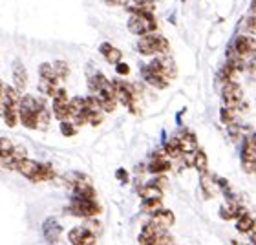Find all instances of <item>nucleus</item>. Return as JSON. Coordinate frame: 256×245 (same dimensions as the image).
Masks as SVG:
<instances>
[{"instance_id":"nucleus-1","label":"nucleus","mask_w":256,"mask_h":245,"mask_svg":"<svg viewBox=\"0 0 256 245\" xmlns=\"http://www.w3.org/2000/svg\"><path fill=\"white\" fill-rule=\"evenodd\" d=\"M46 108L44 99H38L35 96H24L20 97V104H18V121L26 128L37 130V114Z\"/></svg>"},{"instance_id":"nucleus-2","label":"nucleus","mask_w":256,"mask_h":245,"mask_svg":"<svg viewBox=\"0 0 256 245\" xmlns=\"http://www.w3.org/2000/svg\"><path fill=\"white\" fill-rule=\"evenodd\" d=\"M138 50L141 55H166L170 50V44L165 37H161L158 33H150L139 38Z\"/></svg>"},{"instance_id":"nucleus-3","label":"nucleus","mask_w":256,"mask_h":245,"mask_svg":"<svg viewBox=\"0 0 256 245\" xmlns=\"http://www.w3.org/2000/svg\"><path fill=\"white\" fill-rule=\"evenodd\" d=\"M128 30L138 37H144V35L156 33L158 22H156L154 15H132L128 20Z\"/></svg>"},{"instance_id":"nucleus-4","label":"nucleus","mask_w":256,"mask_h":245,"mask_svg":"<svg viewBox=\"0 0 256 245\" xmlns=\"http://www.w3.org/2000/svg\"><path fill=\"white\" fill-rule=\"evenodd\" d=\"M70 212L79 218H94L101 212V207L96 200H80V198H74L70 203Z\"/></svg>"},{"instance_id":"nucleus-5","label":"nucleus","mask_w":256,"mask_h":245,"mask_svg":"<svg viewBox=\"0 0 256 245\" xmlns=\"http://www.w3.org/2000/svg\"><path fill=\"white\" fill-rule=\"evenodd\" d=\"M112 84H114V92H116V99L121 104L134 110V106H136V96H138L134 84H128L124 80H114Z\"/></svg>"},{"instance_id":"nucleus-6","label":"nucleus","mask_w":256,"mask_h":245,"mask_svg":"<svg viewBox=\"0 0 256 245\" xmlns=\"http://www.w3.org/2000/svg\"><path fill=\"white\" fill-rule=\"evenodd\" d=\"M222 97H224L225 108L229 110H236L238 106H242V99H244V92H242V86L238 82H227L224 84V90H222Z\"/></svg>"},{"instance_id":"nucleus-7","label":"nucleus","mask_w":256,"mask_h":245,"mask_svg":"<svg viewBox=\"0 0 256 245\" xmlns=\"http://www.w3.org/2000/svg\"><path fill=\"white\" fill-rule=\"evenodd\" d=\"M146 68L156 72V74L163 75L168 80L176 77V64H174V60L170 57H166V55H161V57H156L154 60H150L146 64Z\"/></svg>"},{"instance_id":"nucleus-8","label":"nucleus","mask_w":256,"mask_h":245,"mask_svg":"<svg viewBox=\"0 0 256 245\" xmlns=\"http://www.w3.org/2000/svg\"><path fill=\"white\" fill-rule=\"evenodd\" d=\"M54 116L62 121H70V99L68 92L64 88H57V92L54 94Z\"/></svg>"},{"instance_id":"nucleus-9","label":"nucleus","mask_w":256,"mask_h":245,"mask_svg":"<svg viewBox=\"0 0 256 245\" xmlns=\"http://www.w3.org/2000/svg\"><path fill=\"white\" fill-rule=\"evenodd\" d=\"M232 50L236 52V55L240 59H247V57H254L256 55V38L251 35H238L234 38V44H232Z\"/></svg>"},{"instance_id":"nucleus-10","label":"nucleus","mask_w":256,"mask_h":245,"mask_svg":"<svg viewBox=\"0 0 256 245\" xmlns=\"http://www.w3.org/2000/svg\"><path fill=\"white\" fill-rule=\"evenodd\" d=\"M170 166H172L170 160L166 158L165 148H160L154 154L152 161L148 163V172L150 174H154V176H161V174H165L166 170H170Z\"/></svg>"},{"instance_id":"nucleus-11","label":"nucleus","mask_w":256,"mask_h":245,"mask_svg":"<svg viewBox=\"0 0 256 245\" xmlns=\"http://www.w3.org/2000/svg\"><path fill=\"white\" fill-rule=\"evenodd\" d=\"M24 160H26V148L24 146H15L6 158L0 160V165L4 166L6 170H16L18 165H20V161Z\"/></svg>"},{"instance_id":"nucleus-12","label":"nucleus","mask_w":256,"mask_h":245,"mask_svg":"<svg viewBox=\"0 0 256 245\" xmlns=\"http://www.w3.org/2000/svg\"><path fill=\"white\" fill-rule=\"evenodd\" d=\"M68 238L72 245H96V234L82 227H75L70 230Z\"/></svg>"},{"instance_id":"nucleus-13","label":"nucleus","mask_w":256,"mask_h":245,"mask_svg":"<svg viewBox=\"0 0 256 245\" xmlns=\"http://www.w3.org/2000/svg\"><path fill=\"white\" fill-rule=\"evenodd\" d=\"M13 84H15V90L18 92V94H22V92L26 90L28 72L20 60H15V62H13Z\"/></svg>"},{"instance_id":"nucleus-14","label":"nucleus","mask_w":256,"mask_h":245,"mask_svg":"<svg viewBox=\"0 0 256 245\" xmlns=\"http://www.w3.org/2000/svg\"><path fill=\"white\" fill-rule=\"evenodd\" d=\"M163 232H166V230L161 229V227H158V225H154L152 222H148V224L143 227L141 234H139V244H141V245H150L152 242L156 240V238H160Z\"/></svg>"},{"instance_id":"nucleus-15","label":"nucleus","mask_w":256,"mask_h":245,"mask_svg":"<svg viewBox=\"0 0 256 245\" xmlns=\"http://www.w3.org/2000/svg\"><path fill=\"white\" fill-rule=\"evenodd\" d=\"M178 141H180V146H182V152L185 156H192L198 152V139L192 132H183L180 136H176Z\"/></svg>"},{"instance_id":"nucleus-16","label":"nucleus","mask_w":256,"mask_h":245,"mask_svg":"<svg viewBox=\"0 0 256 245\" xmlns=\"http://www.w3.org/2000/svg\"><path fill=\"white\" fill-rule=\"evenodd\" d=\"M220 216L224 220H232V218H240L244 216V208L238 202L234 200H229V202H225L220 208Z\"/></svg>"},{"instance_id":"nucleus-17","label":"nucleus","mask_w":256,"mask_h":245,"mask_svg":"<svg viewBox=\"0 0 256 245\" xmlns=\"http://www.w3.org/2000/svg\"><path fill=\"white\" fill-rule=\"evenodd\" d=\"M42 232H44V238L50 242V244H54L60 238V232H62V227L57 220H46L42 225Z\"/></svg>"},{"instance_id":"nucleus-18","label":"nucleus","mask_w":256,"mask_h":245,"mask_svg":"<svg viewBox=\"0 0 256 245\" xmlns=\"http://www.w3.org/2000/svg\"><path fill=\"white\" fill-rule=\"evenodd\" d=\"M38 168H40V163L38 161H35V160H24V161H20V165H18V168H16V172H20L22 176L24 178H28V180H35V176H37V172H38Z\"/></svg>"},{"instance_id":"nucleus-19","label":"nucleus","mask_w":256,"mask_h":245,"mask_svg":"<svg viewBox=\"0 0 256 245\" xmlns=\"http://www.w3.org/2000/svg\"><path fill=\"white\" fill-rule=\"evenodd\" d=\"M143 79L146 80L150 86H154V88H160V90L166 88V84H168V79H165L163 75L156 74V72L148 70L146 66H143Z\"/></svg>"},{"instance_id":"nucleus-20","label":"nucleus","mask_w":256,"mask_h":245,"mask_svg":"<svg viewBox=\"0 0 256 245\" xmlns=\"http://www.w3.org/2000/svg\"><path fill=\"white\" fill-rule=\"evenodd\" d=\"M150 222H152L154 225H158V227H161V229L166 230L172 224H174V214H172L170 210H165V208H163V210H160L158 214H154Z\"/></svg>"},{"instance_id":"nucleus-21","label":"nucleus","mask_w":256,"mask_h":245,"mask_svg":"<svg viewBox=\"0 0 256 245\" xmlns=\"http://www.w3.org/2000/svg\"><path fill=\"white\" fill-rule=\"evenodd\" d=\"M101 54L104 55V59L108 60L110 64H119L121 62V57H123V54H121V50H118V48H114L112 44H108V42H104V44H101Z\"/></svg>"},{"instance_id":"nucleus-22","label":"nucleus","mask_w":256,"mask_h":245,"mask_svg":"<svg viewBox=\"0 0 256 245\" xmlns=\"http://www.w3.org/2000/svg\"><path fill=\"white\" fill-rule=\"evenodd\" d=\"M200 185H202V188H203V192H205V198H212L214 194H216V178L214 176H210V174H202V178H200Z\"/></svg>"},{"instance_id":"nucleus-23","label":"nucleus","mask_w":256,"mask_h":245,"mask_svg":"<svg viewBox=\"0 0 256 245\" xmlns=\"http://www.w3.org/2000/svg\"><path fill=\"white\" fill-rule=\"evenodd\" d=\"M139 196L143 198V202H148V200H161L163 190H161L158 185L150 183V185H144L139 188Z\"/></svg>"},{"instance_id":"nucleus-24","label":"nucleus","mask_w":256,"mask_h":245,"mask_svg":"<svg viewBox=\"0 0 256 245\" xmlns=\"http://www.w3.org/2000/svg\"><path fill=\"white\" fill-rule=\"evenodd\" d=\"M165 152H166V158H168V160H178V158H182L183 152H182V146H180L178 138H170V141H166Z\"/></svg>"},{"instance_id":"nucleus-25","label":"nucleus","mask_w":256,"mask_h":245,"mask_svg":"<svg viewBox=\"0 0 256 245\" xmlns=\"http://www.w3.org/2000/svg\"><path fill=\"white\" fill-rule=\"evenodd\" d=\"M38 75H40V80H48V82H54L57 84V75H55V70L54 66L50 62H42L38 66Z\"/></svg>"},{"instance_id":"nucleus-26","label":"nucleus","mask_w":256,"mask_h":245,"mask_svg":"<svg viewBox=\"0 0 256 245\" xmlns=\"http://www.w3.org/2000/svg\"><path fill=\"white\" fill-rule=\"evenodd\" d=\"M55 178V170L54 166L50 165V163H40V168H38L37 176L33 180V183H38V182H48V180H54Z\"/></svg>"},{"instance_id":"nucleus-27","label":"nucleus","mask_w":256,"mask_h":245,"mask_svg":"<svg viewBox=\"0 0 256 245\" xmlns=\"http://www.w3.org/2000/svg\"><path fill=\"white\" fill-rule=\"evenodd\" d=\"M192 166H194L200 174H207L208 161H207V154H205L203 150H198L196 154H194V165Z\"/></svg>"},{"instance_id":"nucleus-28","label":"nucleus","mask_w":256,"mask_h":245,"mask_svg":"<svg viewBox=\"0 0 256 245\" xmlns=\"http://www.w3.org/2000/svg\"><path fill=\"white\" fill-rule=\"evenodd\" d=\"M242 161L247 163V165H256V146L251 143L244 144V150H242Z\"/></svg>"},{"instance_id":"nucleus-29","label":"nucleus","mask_w":256,"mask_h":245,"mask_svg":"<svg viewBox=\"0 0 256 245\" xmlns=\"http://www.w3.org/2000/svg\"><path fill=\"white\" fill-rule=\"evenodd\" d=\"M252 225H254V220L251 218V216H247V214H244V216H240L238 218V222H236V229H238V232H252Z\"/></svg>"},{"instance_id":"nucleus-30","label":"nucleus","mask_w":256,"mask_h":245,"mask_svg":"<svg viewBox=\"0 0 256 245\" xmlns=\"http://www.w3.org/2000/svg\"><path fill=\"white\" fill-rule=\"evenodd\" d=\"M141 210L150 214V216H154V214H158L160 210H163V203H161V200H148V202H144L143 205H141Z\"/></svg>"},{"instance_id":"nucleus-31","label":"nucleus","mask_w":256,"mask_h":245,"mask_svg":"<svg viewBox=\"0 0 256 245\" xmlns=\"http://www.w3.org/2000/svg\"><path fill=\"white\" fill-rule=\"evenodd\" d=\"M50 121H52V112L46 106L37 114V130H46L50 126Z\"/></svg>"},{"instance_id":"nucleus-32","label":"nucleus","mask_w":256,"mask_h":245,"mask_svg":"<svg viewBox=\"0 0 256 245\" xmlns=\"http://www.w3.org/2000/svg\"><path fill=\"white\" fill-rule=\"evenodd\" d=\"M2 118H4V121H6V124H8V126L13 128L16 124V122H18V106L8 108Z\"/></svg>"},{"instance_id":"nucleus-33","label":"nucleus","mask_w":256,"mask_h":245,"mask_svg":"<svg viewBox=\"0 0 256 245\" xmlns=\"http://www.w3.org/2000/svg\"><path fill=\"white\" fill-rule=\"evenodd\" d=\"M240 28L244 30L242 35H249V33H256V16L251 15V16H246L244 20H242Z\"/></svg>"},{"instance_id":"nucleus-34","label":"nucleus","mask_w":256,"mask_h":245,"mask_svg":"<svg viewBox=\"0 0 256 245\" xmlns=\"http://www.w3.org/2000/svg\"><path fill=\"white\" fill-rule=\"evenodd\" d=\"M54 70H55V75H57V79H66L70 74V68H68V64L64 62V60H55L54 64Z\"/></svg>"},{"instance_id":"nucleus-35","label":"nucleus","mask_w":256,"mask_h":245,"mask_svg":"<svg viewBox=\"0 0 256 245\" xmlns=\"http://www.w3.org/2000/svg\"><path fill=\"white\" fill-rule=\"evenodd\" d=\"M13 148H15V146H13V143H11L10 139L0 138V160H2V158H6V156L10 154Z\"/></svg>"},{"instance_id":"nucleus-36","label":"nucleus","mask_w":256,"mask_h":245,"mask_svg":"<svg viewBox=\"0 0 256 245\" xmlns=\"http://www.w3.org/2000/svg\"><path fill=\"white\" fill-rule=\"evenodd\" d=\"M60 132H62V136H75L77 134V126L72 121H62L60 122Z\"/></svg>"},{"instance_id":"nucleus-37","label":"nucleus","mask_w":256,"mask_h":245,"mask_svg":"<svg viewBox=\"0 0 256 245\" xmlns=\"http://www.w3.org/2000/svg\"><path fill=\"white\" fill-rule=\"evenodd\" d=\"M150 245H174V238L168 232H163L160 238H156Z\"/></svg>"},{"instance_id":"nucleus-38","label":"nucleus","mask_w":256,"mask_h":245,"mask_svg":"<svg viewBox=\"0 0 256 245\" xmlns=\"http://www.w3.org/2000/svg\"><path fill=\"white\" fill-rule=\"evenodd\" d=\"M222 121H224L225 124H232V122H234V110L222 108Z\"/></svg>"},{"instance_id":"nucleus-39","label":"nucleus","mask_w":256,"mask_h":245,"mask_svg":"<svg viewBox=\"0 0 256 245\" xmlns=\"http://www.w3.org/2000/svg\"><path fill=\"white\" fill-rule=\"evenodd\" d=\"M116 72H118L119 75H128L130 74V66L124 62H119V64H116Z\"/></svg>"},{"instance_id":"nucleus-40","label":"nucleus","mask_w":256,"mask_h":245,"mask_svg":"<svg viewBox=\"0 0 256 245\" xmlns=\"http://www.w3.org/2000/svg\"><path fill=\"white\" fill-rule=\"evenodd\" d=\"M247 68H249V72H251V74L256 75V55L252 57L251 60H249V62H247Z\"/></svg>"},{"instance_id":"nucleus-41","label":"nucleus","mask_w":256,"mask_h":245,"mask_svg":"<svg viewBox=\"0 0 256 245\" xmlns=\"http://www.w3.org/2000/svg\"><path fill=\"white\" fill-rule=\"evenodd\" d=\"M118 180H121V182H126V180H128V174L123 170V168H119V170H118Z\"/></svg>"},{"instance_id":"nucleus-42","label":"nucleus","mask_w":256,"mask_h":245,"mask_svg":"<svg viewBox=\"0 0 256 245\" xmlns=\"http://www.w3.org/2000/svg\"><path fill=\"white\" fill-rule=\"evenodd\" d=\"M104 4L108 6H119V4H123V0H102Z\"/></svg>"},{"instance_id":"nucleus-43","label":"nucleus","mask_w":256,"mask_h":245,"mask_svg":"<svg viewBox=\"0 0 256 245\" xmlns=\"http://www.w3.org/2000/svg\"><path fill=\"white\" fill-rule=\"evenodd\" d=\"M247 143H251V144H254V146H256V132L251 134V136L247 138Z\"/></svg>"},{"instance_id":"nucleus-44","label":"nucleus","mask_w":256,"mask_h":245,"mask_svg":"<svg viewBox=\"0 0 256 245\" xmlns=\"http://www.w3.org/2000/svg\"><path fill=\"white\" fill-rule=\"evenodd\" d=\"M251 10L256 11V0H252V4H251Z\"/></svg>"},{"instance_id":"nucleus-45","label":"nucleus","mask_w":256,"mask_h":245,"mask_svg":"<svg viewBox=\"0 0 256 245\" xmlns=\"http://www.w3.org/2000/svg\"><path fill=\"white\" fill-rule=\"evenodd\" d=\"M252 234H256V220H254V225H252Z\"/></svg>"},{"instance_id":"nucleus-46","label":"nucleus","mask_w":256,"mask_h":245,"mask_svg":"<svg viewBox=\"0 0 256 245\" xmlns=\"http://www.w3.org/2000/svg\"><path fill=\"white\" fill-rule=\"evenodd\" d=\"M2 88H4V82H2V80H0V92H2Z\"/></svg>"},{"instance_id":"nucleus-47","label":"nucleus","mask_w":256,"mask_h":245,"mask_svg":"<svg viewBox=\"0 0 256 245\" xmlns=\"http://www.w3.org/2000/svg\"><path fill=\"white\" fill-rule=\"evenodd\" d=\"M251 245H252V244H251Z\"/></svg>"}]
</instances>
